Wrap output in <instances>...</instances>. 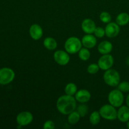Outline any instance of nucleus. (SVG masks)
Instances as JSON below:
<instances>
[{"label": "nucleus", "mask_w": 129, "mask_h": 129, "mask_svg": "<svg viewBox=\"0 0 129 129\" xmlns=\"http://www.w3.org/2000/svg\"><path fill=\"white\" fill-rule=\"evenodd\" d=\"M113 50V45L112 43L107 40L102 42L98 46V50L102 55L108 54Z\"/></svg>", "instance_id": "16"}, {"label": "nucleus", "mask_w": 129, "mask_h": 129, "mask_svg": "<svg viewBox=\"0 0 129 129\" xmlns=\"http://www.w3.org/2000/svg\"><path fill=\"white\" fill-rule=\"evenodd\" d=\"M54 59L59 65L66 66L70 61V56L66 50H58L54 54Z\"/></svg>", "instance_id": "9"}, {"label": "nucleus", "mask_w": 129, "mask_h": 129, "mask_svg": "<svg viewBox=\"0 0 129 129\" xmlns=\"http://www.w3.org/2000/svg\"><path fill=\"white\" fill-rule=\"evenodd\" d=\"M103 78L105 83L109 86L116 87L120 83V74L117 71L112 68L105 71Z\"/></svg>", "instance_id": "2"}, {"label": "nucleus", "mask_w": 129, "mask_h": 129, "mask_svg": "<svg viewBox=\"0 0 129 129\" xmlns=\"http://www.w3.org/2000/svg\"><path fill=\"white\" fill-rule=\"evenodd\" d=\"M29 34L34 40H39L43 36V29L38 24H33L29 29Z\"/></svg>", "instance_id": "11"}, {"label": "nucleus", "mask_w": 129, "mask_h": 129, "mask_svg": "<svg viewBox=\"0 0 129 129\" xmlns=\"http://www.w3.org/2000/svg\"><path fill=\"white\" fill-rule=\"evenodd\" d=\"M100 20L104 23H108L112 20V16L108 12L103 11L100 15Z\"/></svg>", "instance_id": "24"}, {"label": "nucleus", "mask_w": 129, "mask_h": 129, "mask_svg": "<svg viewBox=\"0 0 129 129\" xmlns=\"http://www.w3.org/2000/svg\"><path fill=\"white\" fill-rule=\"evenodd\" d=\"M101 117L107 120H115L117 118V110L116 108L110 104L102 106L99 110Z\"/></svg>", "instance_id": "4"}, {"label": "nucleus", "mask_w": 129, "mask_h": 129, "mask_svg": "<svg viewBox=\"0 0 129 129\" xmlns=\"http://www.w3.org/2000/svg\"><path fill=\"white\" fill-rule=\"evenodd\" d=\"M127 127L129 129V120L128 122H127Z\"/></svg>", "instance_id": "31"}, {"label": "nucleus", "mask_w": 129, "mask_h": 129, "mask_svg": "<svg viewBox=\"0 0 129 129\" xmlns=\"http://www.w3.org/2000/svg\"><path fill=\"white\" fill-rule=\"evenodd\" d=\"M90 92L85 89H82L78 91L75 94V99L80 103H86L91 99Z\"/></svg>", "instance_id": "14"}, {"label": "nucleus", "mask_w": 129, "mask_h": 129, "mask_svg": "<svg viewBox=\"0 0 129 129\" xmlns=\"http://www.w3.org/2000/svg\"><path fill=\"white\" fill-rule=\"evenodd\" d=\"M15 78V73L10 68H3L0 69V84L7 85L11 83Z\"/></svg>", "instance_id": "6"}, {"label": "nucleus", "mask_w": 129, "mask_h": 129, "mask_svg": "<svg viewBox=\"0 0 129 129\" xmlns=\"http://www.w3.org/2000/svg\"><path fill=\"white\" fill-rule=\"evenodd\" d=\"M126 62H127V64L128 66H129V57H128L127 59V60H126Z\"/></svg>", "instance_id": "30"}, {"label": "nucleus", "mask_w": 129, "mask_h": 129, "mask_svg": "<svg viewBox=\"0 0 129 129\" xmlns=\"http://www.w3.org/2000/svg\"><path fill=\"white\" fill-rule=\"evenodd\" d=\"M101 118L102 117H101L99 112L94 111V112H92L89 116V122L93 125H96L100 122Z\"/></svg>", "instance_id": "22"}, {"label": "nucleus", "mask_w": 129, "mask_h": 129, "mask_svg": "<svg viewBox=\"0 0 129 129\" xmlns=\"http://www.w3.org/2000/svg\"><path fill=\"white\" fill-rule=\"evenodd\" d=\"M105 35L109 38H115L119 34L120 28V26L115 22L107 23L105 27Z\"/></svg>", "instance_id": "10"}, {"label": "nucleus", "mask_w": 129, "mask_h": 129, "mask_svg": "<svg viewBox=\"0 0 129 129\" xmlns=\"http://www.w3.org/2000/svg\"><path fill=\"white\" fill-rule=\"evenodd\" d=\"M114 64V59L110 54H104L98 59V64L100 69L103 71H107L112 68Z\"/></svg>", "instance_id": "8"}, {"label": "nucleus", "mask_w": 129, "mask_h": 129, "mask_svg": "<svg viewBox=\"0 0 129 129\" xmlns=\"http://www.w3.org/2000/svg\"><path fill=\"white\" fill-rule=\"evenodd\" d=\"M77 112H78L79 115H80L81 117H84L88 114V111H89V108L85 104V103H81L79 105L78 107H77Z\"/></svg>", "instance_id": "23"}, {"label": "nucleus", "mask_w": 129, "mask_h": 129, "mask_svg": "<svg viewBox=\"0 0 129 129\" xmlns=\"http://www.w3.org/2000/svg\"><path fill=\"white\" fill-rule=\"evenodd\" d=\"M116 23L119 26H125L129 23V15L127 13H121L118 14L116 18Z\"/></svg>", "instance_id": "18"}, {"label": "nucleus", "mask_w": 129, "mask_h": 129, "mask_svg": "<svg viewBox=\"0 0 129 129\" xmlns=\"http://www.w3.org/2000/svg\"><path fill=\"white\" fill-rule=\"evenodd\" d=\"M96 26L93 20L91 19H84L81 23V28L86 34H92L94 33Z\"/></svg>", "instance_id": "13"}, {"label": "nucleus", "mask_w": 129, "mask_h": 129, "mask_svg": "<svg viewBox=\"0 0 129 129\" xmlns=\"http://www.w3.org/2000/svg\"><path fill=\"white\" fill-rule=\"evenodd\" d=\"M83 46L87 49H93L97 44V39L94 35L92 34H86L81 39Z\"/></svg>", "instance_id": "12"}, {"label": "nucleus", "mask_w": 129, "mask_h": 129, "mask_svg": "<svg viewBox=\"0 0 129 129\" xmlns=\"http://www.w3.org/2000/svg\"><path fill=\"white\" fill-rule=\"evenodd\" d=\"M44 45L47 50H54L57 47V42L52 37H46L44 40Z\"/></svg>", "instance_id": "17"}, {"label": "nucleus", "mask_w": 129, "mask_h": 129, "mask_svg": "<svg viewBox=\"0 0 129 129\" xmlns=\"http://www.w3.org/2000/svg\"><path fill=\"white\" fill-rule=\"evenodd\" d=\"M75 97L73 96L62 95L59 97L56 102L57 110L62 115H68L76 109L77 103Z\"/></svg>", "instance_id": "1"}, {"label": "nucleus", "mask_w": 129, "mask_h": 129, "mask_svg": "<svg viewBox=\"0 0 129 129\" xmlns=\"http://www.w3.org/2000/svg\"><path fill=\"white\" fill-rule=\"evenodd\" d=\"M81 118L80 115L78 113L77 111H73L71 113L68 115V121L69 123L71 125H75L79 121Z\"/></svg>", "instance_id": "20"}, {"label": "nucleus", "mask_w": 129, "mask_h": 129, "mask_svg": "<svg viewBox=\"0 0 129 129\" xmlns=\"http://www.w3.org/2000/svg\"><path fill=\"white\" fill-rule=\"evenodd\" d=\"M126 105L127 106V107H129V94L127 95V98H126Z\"/></svg>", "instance_id": "29"}, {"label": "nucleus", "mask_w": 129, "mask_h": 129, "mask_svg": "<svg viewBox=\"0 0 129 129\" xmlns=\"http://www.w3.org/2000/svg\"><path fill=\"white\" fill-rule=\"evenodd\" d=\"M33 120H34V116L32 113L27 111L19 113L16 118V121L18 125L21 127H25L30 125L32 122Z\"/></svg>", "instance_id": "7"}, {"label": "nucleus", "mask_w": 129, "mask_h": 129, "mask_svg": "<svg viewBox=\"0 0 129 129\" xmlns=\"http://www.w3.org/2000/svg\"><path fill=\"white\" fill-rule=\"evenodd\" d=\"M66 94L70 96H74L78 91V87L74 83H69L66 84L64 89Z\"/></svg>", "instance_id": "19"}, {"label": "nucleus", "mask_w": 129, "mask_h": 129, "mask_svg": "<svg viewBox=\"0 0 129 129\" xmlns=\"http://www.w3.org/2000/svg\"><path fill=\"white\" fill-rule=\"evenodd\" d=\"M81 40L76 37H71L68 38L64 44L65 50L69 54H74L78 53L82 48Z\"/></svg>", "instance_id": "3"}, {"label": "nucleus", "mask_w": 129, "mask_h": 129, "mask_svg": "<svg viewBox=\"0 0 129 129\" xmlns=\"http://www.w3.org/2000/svg\"><path fill=\"white\" fill-rule=\"evenodd\" d=\"M43 128L44 129H54L55 128V123L52 120H47L44 122Z\"/></svg>", "instance_id": "28"}, {"label": "nucleus", "mask_w": 129, "mask_h": 129, "mask_svg": "<svg viewBox=\"0 0 129 129\" xmlns=\"http://www.w3.org/2000/svg\"><path fill=\"white\" fill-rule=\"evenodd\" d=\"M117 89H119L122 93H128L129 92V82L122 81L117 86Z\"/></svg>", "instance_id": "26"}, {"label": "nucleus", "mask_w": 129, "mask_h": 129, "mask_svg": "<svg viewBox=\"0 0 129 129\" xmlns=\"http://www.w3.org/2000/svg\"><path fill=\"white\" fill-rule=\"evenodd\" d=\"M108 100L110 104L115 108H119L123 105L124 102V96L123 93L118 89H113L108 94Z\"/></svg>", "instance_id": "5"}, {"label": "nucleus", "mask_w": 129, "mask_h": 129, "mask_svg": "<svg viewBox=\"0 0 129 129\" xmlns=\"http://www.w3.org/2000/svg\"><path fill=\"white\" fill-rule=\"evenodd\" d=\"M94 35L97 38H103L105 35V29L103 27L98 26L96 28L95 30L94 31Z\"/></svg>", "instance_id": "27"}, {"label": "nucleus", "mask_w": 129, "mask_h": 129, "mask_svg": "<svg viewBox=\"0 0 129 129\" xmlns=\"http://www.w3.org/2000/svg\"><path fill=\"white\" fill-rule=\"evenodd\" d=\"M100 69V68L98 64L93 63V64H91L88 66V68H87V71L90 74H95L99 71Z\"/></svg>", "instance_id": "25"}, {"label": "nucleus", "mask_w": 129, "mask_h": 129, "mask_svg": "<svg viewBox=\"0 0 129 129\" xmlns=\"http://www.w3.org/2000/svg\"><path fill=\"white\" fill-rule=\"evenodd\" d=\"M117 119L121 122L127 123L129 120V107L122 105L117 110Z\"/></svg>", "instance_id": "15"}, {"label": "nucleus", "mask_w": 129, "mask_h": 129, "mask_svg": "<svg viewBox=\"0 0 129 129\" xmlns=\"http://www.w3.org/2000/svg\"><path fill=\"white\" fill-rule=\"evenodd\" d=\"M90 56L91 54L89 49H87L86 47L81 48L80 50L78 52V57L81 60H83V61H86V60H89Z\"/></svg>", "instance_id": "21"}]
</instances>
